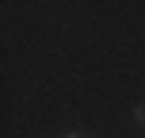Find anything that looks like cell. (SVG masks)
Instances as JSON below:
<instances>
[{
	"mask_svg": "<svg viewBox=\"0 0 145 138\" xmlns=\"http://www.w3.org/2000/svg\"><path fill=\"white\" fill-rule=\"evenodd\" d=\"M134 115H138V123H145V104H141L138 111H134Z\"/></svg>",
	"mask_w": 145,
	"mask_h": 138,
	"instance_id": "1",
	"label": "cell"
},
{
	"mask_svg": "<svg viewBox=\"0 0 145 138\" xmlns=\"http://www.w3.org/2000/svg\"><path fill=\"white\" fill-rule=\"evenodd\" d=\"M65 138H84V134H65Z\"/></svg>",
	"mask_w": 145,
	"mask_h": 138,
	"instance_id": "2",
	"label": "cell"
}]
</instances>
